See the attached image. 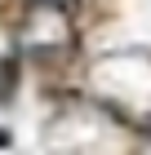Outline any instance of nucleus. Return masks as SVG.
Wrapping results in <instances>:
<instances>
[{
	"label": "nucleus",
	"instance_id": "f257e3e1",
	"mask_svg": "<svg viewBox=\"0 0 151 155\" xmlns=\"http://www.w3.org/2000/svg\"><path fill=\"white\" fill-rule=\"evenodd\" d=\"M40 5H62V0H40Z\"/></svg>",
	"mask_w": 151,
	"mask_h": 155
}]
</instances>
